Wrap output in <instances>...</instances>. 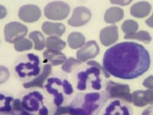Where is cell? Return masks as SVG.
I'll list each match as a JSON object with an SVG mask.
<instances>
[{
	"mask_svg": "<svg viewBox=\"0 0 153 115\" xmlns=\"http://www.w3.org/2000/svg\"><path fill=\"white\" fill-rule=\"evenodd\" d=\"M44 97L40 92L33 91L26 94L23 98L22 105L25 111L28 112L39 111L43 104Z\"/></svg>",
	"mask_w": 153,
	"mask_h": 115,
	"instance_id": "obj_7",
	"label": "cell"
},
{
	"mask_svg": "<svg viewBox=\"0 0 153 115\" xmlns=\"http://www.w3.org/2000/svg\"><path fill=\"white\" fill-rule=\"evenodd\" d=\"M41 16L42 11L35 5H25L19 9V17L25 22H35L40 19Z\"/></svg>",
	"mask_w": 153,
	"mask_h": 115,
	"instance_id": "obj_10",
	"label": "cell"
},
{
	"mask_svg": "<svg viewBox=\"0 0 153 115\" xmlns=\"http://www.w3.org/2000/svg\"><path fill=\"white\" fill-rule=\"evenodd\" d=\"M80 65H81V62L79 60L76 59L73 57H71L69 58H67L66 61L63 64L61 69L63 72H67V73H71L75 68L80 66Z\"/></svg>",
	"mask_w": 153,
	"mask_h": 115,
	"instance_id": "obj_25",
	"label": "cell"
},
{
	"mask_svg": "<svg viewBox=\"0 0 153 115\" xmlns=\"http://www.w3.org/2000/svg\"><path fill=\"white\" fill-rule=\"evenodd\" d=\"M43 57L45 59L51 62L53 66L63 65L67 60L66 55L64 53L50 49H47L44 52Z\"/></svg>",
	"mask_w": 153,
	"mask_h": 115,
	"instance_id": "obj_16",
	"label": "cell"
},
{
	"mask_svg": "<svg viewBox=\"0 0 153 115\" xmlns=\"http://www.w3.org/2000/svg\"><path fill=\"white\" fill-rule=\"evenodd\" d=\"M146 23L149 27H150V28H153V12L151 17H149V19H146Z\"/></svg>",
	"mask_w": 153,
	"mask_h": 115,
	"instance_id": "obj_37",
	"label": "cell"
},
{
	"mask_svg": "<svg viewBox=\"0 0 153 115\" xmlns=\"http://www.w3.org/2000/svg\"><path fill=\"white\" fill-rule=\"evenodd\" d=\"M91 10L84 6H78L73 11L72 16L68 19V23L72 27H80L85 25L91 19Z\"/></svg>",
	"mask_w": 153,
	"mask_h": 115,
	"instance_id": "obj_8",
	"label": "cell"
},
{
	"mask_svg": "<svg viewBox=\"0 0 153 115\" xmlns=\"http://www.w3.org/2000/svg\"><path fill=\"white\" fill-rule=\"evenodd\" d=\"M62 87L63 90H64V92L67 95H71V94H73L74 92V88L72 87L71 84L68 81V80L65 79L62 82Z\"/></svg>",
	"mask_w": 153,
	"mask_h": 115,
	"instance_id": "obj_30",
	"label": "cell"
},
{
	"mask_svg": "<svg viewBox=\"0 0 153 115\" xmlns=\"http://www.w3.org/2000/svg\"><path fill=\"white\" fill-rule=\"evenodd\" d=\"M42 28L44 33L51 36L60 37L66 31V27L65 25L59 22H45Z\"/></svg>",
	"mask_w": 153,
	"mask_h": 115,
	"instance_id": "obj_14",
	"label": "cell"
},
{
	"mask_svg": "<svg viewBox=\"0 0 153 115\" xmlns=\"http://www.w3.org/2000/svg\"><path fill=\"white\" fill-rule=\"evenodd\" d=\"M132 103L136 107L142 108L147 105H153V90H139L132 94Z\"/></svg>",
	"mask_w": 153,
	"mask_h": 115,
	"instance_id": "obj_12",
	"label": "cell"
},
{
	"mask_svg": "<svg viewBox=\"0 0 153 115\" xmlns=\"http://www.w3.org/2000/svg\"><path fill=\"white\" fill-rule=\"evenodd\" d=\"M106 91L110 98H118L129 103L132 102V96L128 84L110 81L106 84Z\"/></svg>",
	"mask_w": 153,
	"mask_h": 115,
	"instance_id": "obj_5",
	"label": "cell"
},
{
	"mask_svg": "<svg viewBox=\"0 0 153 115\" xmlns=\"http://www.w3.org/2000/svg\"><path fill=\"white\" fill-rule=\"evenodd\" d=\"M124 12L121 8L117 6L110 7L106 11L104 15V20L106 23L114 24L121 21L123 19Z\"/></svg>",
	"mask_w": 153,
	"mask_h": 115,
	"instance_id": "obj_18",
	"label": "cell"
},
{
	"mask_svg": "<svg viewBox=\"0 0 153 115\" xmlns=\"http://www.w3.org/2000/svg\"><path fill=\"white\" fill-rule=\"evenodd\" d=\"M28 28L19 22H12L5 25L4 35L5 41L9 43H16L28 34Z\"/></svg>",
	"mask_w": 153,
	"mask_h": 115,
	"instance_id": "obj_6",
	"label": "cell"
},
{
	"mask_svg": "<svg viewBox=\"0 0 153 115\" xmlns=\"http://www.w3.org/2000/svg\"><path fill=\"white\" fill-rule=\"evenodd\" d=\"M12 115H32L30 113H28L26 111L22 110V111H15L14 113H12Z\"/></svg>",
	"mask_w": 153,
	"mask_h": 115,
	"instance_id": "obj_38",
	"label": "cell"
},
{
	"mask_svg": "<svg viewBox=\"0 0 153 115\" xmlns=\"http://www.w3.org/2000/svg\"><path fill=\"white\" fill-rule=\"evenodd\" d=\"M87 78H88V75H87V71L85 72H80L77 74V84H76V88L79 91H85L87 86Z\"/></svg>",
	"mask_w": 153,
	"mask_h": 115,
	"instance_id": "obj_28",
	"label": "cell"
},
{
	"mask_svg": "<svg viewBox=\"0 0 153 115\" xmlns=\"http://www.w3.org/2000/svg\"><path fill=\"white\" fill-rule=\"evenodd\" d=\"M45 88L48 92L54 97V103L56 106L60 107L64 102V95L62 93L60 92L59 90H57L56 87H54V83H53L52 78L48 79L47 84H45Z\"/></svg>",
	"mask_w": 153,
	"mask_h": 115,
	"instance_id": "obj_19",
	"label": "cell"
},
{
	"mask_svg": "<svg viewBox=\"0 0 153 115\" xmlns=\"http://www.w3.org/2000/svg\"><path fill=\"white\" fill-rule=\"evenodd\" d=\"M121 28L125 35H131L137 31V30L139 29V25L136 21L132 19H128L123 22Z\"/></svg>",
	"mask_w": 153,
	"mask_h": 115,
	"instance_id": "obj_24",
	"label": "cell"
},
{
	"mask_svg": "<svg viewBox=\"0 0 153 115\" xmlns=\"http://www.w3.org/2000/svg\"><path fill=\"white\" fill-rule=\"evenodd\" d=\"M30 39L34 42V49L37 51L43 50L45 47V39L43 34L38 31H33L30 32L28 35Z\"/></svg>",
	"mask_w": 153,
	"mask_h": 115,
	"instance_id": "obj_22",
	"label": "cell"
},
{
	"mask_svg": "<svg viewBox=\"0 0 153 115\" xmlns=\"http://www.w3.org/2000/svg\"><path fill=\"white\" fill-rule=\"evenodd\" d=\"M9 71L6 67L0 65V84H3L9 78Z\"/></svg>",
	"mask_w": 153,
	"mask_h": 115,
	"instance_id": "obj_29",
	"label": "cell"
},
{
	"mask_svg": "<svg viewBox=\"0 0 153 115\" xmlns=\"http://www.w3.org/2000/svg\"><path fill=\"white\" fill-rule=\"evenodd\" d=\"M32 47H33L32 42L29 39L25 38H22L14 44L15 50L17 52H25V51L30 50L32 49Z\"/></svg>",
	"mask_w": 153,
	"mask_h": 115,
	"instance_id": "obj_27",
	"label": "cell"
},
{
	"mask_svg": "<svg viewBox=\"0 0 153 115\" xmlns=\"http://www.w3.org/2000/svg\"><path fill=\"white\" fill-rule=\"evenodd\" d=\"M12 110L16 111H19L24 110L22 105V101L19 99H16L12 101Z\"/></svg>",
	"mask_w": 153,
	"mask_h": 115,
	"instance_id": "obj_31",
	"label": "cell"
},
{
	"mask_svg": "<svg viewBox=\"0 0 153 115\" xmlns=\"http://www.w3.org/2000/svg\"><path fill=\"white\" fill-rule=\"evenodd\" d=\"M100 53V47L95 41L86 42L77 52L76 58L80 62H85L96 58Z\"/></svg>",
	"mask_w": 153,
	"mask_h": 115,
	"instance_id": "obj_9",
	"label": "cell"
},
{
	"mask_svg": "<svg viewBox=\"0 0 153 115\" xmlns=\"http://www.w3.org/2000/svg\"><path fill=\"white\" fill-rule=\"evenodd\" d=\"M14 101L12 97L0 94V112H10L12 110V103Z\"/></svg>",
	"mask_w": 153,
	"mask_h": 115,
	"instance_id": "obj_26",
	"label": "cell"
},
{
	"mask_svg": "<svg viewBox=\"0 0 153 115\" xmlns=\"http://www.w3.org/2000/svg\"><path fill=\"white\" fill-rule=\"evenodd\" d=\"M7 15V10L5 6L0 5V19H2Z\"/></svg>",
	"mask_w": 153,
	"mask_h": 115,
	"instance_id": "obj_33",
	"label": "cell"
},
{
	"mask_svg": "<svg viewBox=\"0 0 153 115\" xmlns=\"http://www.w3.org/2000/svg\"><path fill=\"white\" fill-rule=\"evenodd\" d=\"M149 53L142 45L132 42L116 44L105 52L103 68L110 75L121 79H135L150 68Z\"/></svg>",
	"mask_w": 153,
	"mask_h": 115,
	"instance_id": "obj_1",
	"label": "cell"
},
{
	"mask_svg": "<svg viewBox=\"0 0 153 115\" xmlns=\"http://www.w3.org/2000/svg\"><path fill=\"white\" fill-rule=\"evenodd\" d=\"M84 102L80 106L71 105L66 107H58L54 115H94L97 111L105 101L99 92H91L82 95Z\"/></svg>",
	"mask_w": 153,
	"mask_h": 115,
	"instance_id": "obj_2",
	"label": "cell"
},
{
	"mask_svg": "<svg viewBox=\"0 0 153 115\" xmlns=\"http://www.w3.org/2000/svg\"><path fill=\"white\" fill-rule=\"evenodd\" d=\"M118 27L115 25L103 28L100 32V41L103 46L108 47L118 41Z\"/></svg>",
	"mask_w": 153,
	"mask_h": 115,
	"instance_id": "obj_11",
	"label": "cell"
},
{
	"mask_svg": "<svg viewBox=\"0 0 153 115\" xmlns=\"http://www.w3.org/2000/svg\"><path fill=\"white\" fill-rule=\"evenodd\" d=\"M48 109L47 107H45V105L42 106V108H41L40 110H39V111H38V115H48Z\"/></svg>",
	"mask_w": 153,
	"mask_h": 115,
	"instance_id": "obj_34",
	"label": "cell"
},
{
	"mask_svg": "<svg viewBox=\"0 0 153 115\" xmlns=\"http://www.w3.org/2000/svg\"><path fill=\"white\" fill-rule=\"evenodd\" d=\"M45 46L48 49L61 52L66 47V42L61 39L59 37L50 36L46 39Z\"/></svg>",
	"mask_w": 153,
	"mask_h": 115,
	"instance_id": "obj_21",
	"label": "cell"
},
{
	"mask_svg": "<svg viewBox=\"0 0 153 115\" xmlns=\"http://www.w3.org/2000/svg\"><path fill=\"white\" fill-rule=\"evenodd\" d=\"M143 86L149 89L153 90V75H150L147 78L145 79L143 83Z\"/></svg>",
	"mask_w": 153,
	"mask_h": 115,
	"instance_id": "obj_32",
	"label": "cell"
},
{
	"mask_svg": "<svg viewBox=\"0 0 153 115\" xmlns=\"http://www.w3.org/2000/svg\"><path fill=\"white\" fill-rule=\"evenodd\" d=\"M85 36L78 31L71 32L68 37V43L72 49H80L85 44Z\"/></svg>",
	"mask_w": 153,
	"mask_h": 115,
	"instance_id": "obj_20",
	"label": "cell"
},
{
	"mask_svg": "<svg viewBox=\"0 0 153 115\" xmlns=\"http://www.w3.org/2000/svg\"><path fill=\"white\" fill-rule=\"evenodd\" d=\"M52 72V68L50 64H46L44 65L43 71L40 75H38L36 78L31 81L26 82L23 84L25 88H31V87H43L44 84L45 82L48 77L51 75Z\"/></svg>",
	"mask_w": 153,
	"mask_h": 115,
	"instance_id": "obj_13",
	"label": "cell"
},
{
	"mask_svg": "<svg viewBox=\"0 0 153 115\" xmlns=\"http://www.w3.org/2000/svg\"><path fill=\"white\" fill-rule=\"evenodd\" d=\"M125 39H132V40H139L143 42L146 44H149L152 42V36L148 31H139L131 35H124Z\"/></svg>",
	"mask_w": 153,
	"mask_h": 115,
	"instance_id": "obj_23",
	"label": "cell"
},
{
	"mask_svg": "<svg viewBox=\"0 0 153 115\" xmlns=\"http://www.w3.org/2000/svg\"><path fill=\"white\" fill-rule=\"evenodd\" d=\"M152 5L147 2H139L132 5L130 8V14L139 19H143L149 15Z\"/></svg>",
	"mask_w": 153,
	"mask_h": 115,
	"instance_id": "obj_15",
	"label": "cell"
},
{
	"mask_svg": "<svg viewBox=\"0 0 153 115\" xmlns=\"http://www.w3.org/2000/svg\"><path fill=\"white\" fill-rule=\"evenodd\" d=\"M142 115H153V106L146 108V110L143 112Z\"/></svg>",
	"mask_w": 153,
	"mask_h": 115,
	"instance_id": "obj_36",
	"label": "cell"
},
{
	"mask_svg": "<svg viewBox=\"0 0 153 115\" xmlns=\"http://www.w3.org/2000/svg\"><path fill=\"white\" fill-rule=\"evenodd\" d=\"M27 57L28 58V62L19 63L16 67V72L22 78L38 76L41 72L39 57L33 53L28 54Z\"/></svg>",
	"mask_w": 153,
	"mask_h": 115,
	"instance_id": "obj_3",
	"label": "cell"
},
{
	"mask_svg": "<svg viewBox=\"0 0 153 115\" xmlns=\"http://www.w3.org/2000/svg\"><path fill=\"white\" fill-rule=\"evenodd\" d=\"M103 115H130L129 108L121 105L120 101H114L108 105Z\"/></svg>",
	"mask_w": 153,
	"mask_h": 115,
	"instance_id": "obj_17",
	"label": "cell"
},
{
	"mask_svg": "<svg viewBox=\"0 0 153 115\" xmlns=\"http://www.w3.org/2000/svg\"><path fill=\"white\" fill-rule=\"evenodd\" d=\"M71 12L69 5L61 1L51 2L44 9V13L46 18L51 20L61 21L67 19Z\"/></svg>",
	"mask_w": 153,
	"mask_h": 115,
	"instance_id": "obj_4",
	"label": "cell"
},
{
	"mask_svg": "<svg viewBox=\"0 0 153 115\" xmlns=\"http://www.w3.org/2000/svg\"><path fill=\"white\" fill-rule=\"evenodd\" d=\"M131 2H132V1H121V0H120V1H110L111 3L118 4V5H129Z\"/></svg>",
	"mask_w": 153,
	"mask_h": 115,
	"instance_id": "obj_35",
	"label": "cell"
}]
</instances>
